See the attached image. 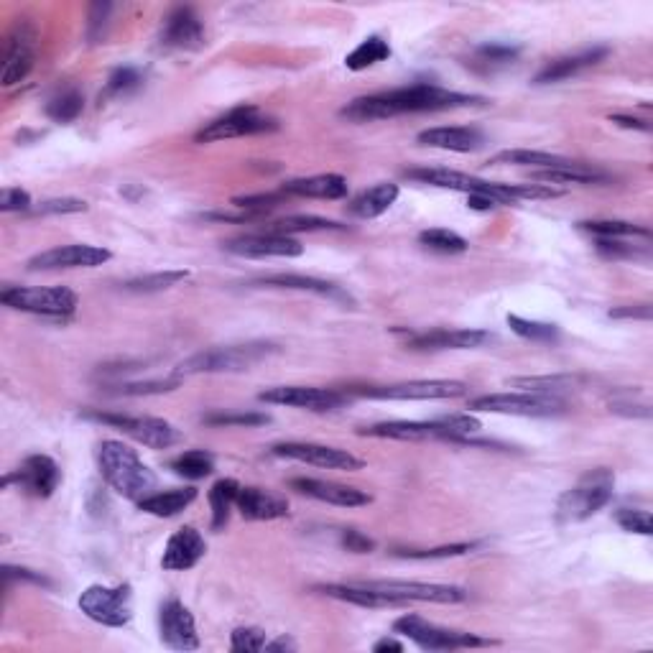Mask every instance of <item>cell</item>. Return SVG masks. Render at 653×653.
<instances>
[{"label": "cell", "instance_id": "obj_1", "mask_svg": "<svg viewBox=\"0 0 653 653\" xmlns=\"http://www.w3.org/2000/svg\"><path fill=\"white\" fill-rule=\"evenodd\" d=\"M480 103H483V97L467 95V92L444 90V87L429 85V82H419V85L398 87V90L358 97V100H353L347 108H342L340 115L347 120H353V123H370V120H386L396 118V115L442 113V110L470 108V105Z\"/></svg>", "mask_w": 653, "mask_h": 653}, {"label": "cell", "instance_id": "obj_2", "mask_svg": "<svg viewBox=\"0 0 653 653\" xmlns=\"http://www.w3.org/2000/svg\"><path fill=\"white\" fill-rule=\"evenodd\" d=\"M406 177L421 184H432L439 189H452V192L465 194H488L500 205L518 202V199H554L562 197V189H554L549 184H500L485 182L455 169H434V166H419V169H406Z\"/></svg>", "mask_w": 653, "mask_h": 653}, {"label": "cell", "instance_id": "obj_3", "mask_svg": "<svg viewBox=\"0 0 653 653\" xmlns=\"http://www.w3.org/2000/svg\"><path fill=\"white\" fill-rule=\"evenodd\" d=\"M97 465H100L105 483L128 500H143L146 495H151V490L159 483L156 472L138 457L136 449L118 442V439L100 442Z\"/></svg>", "mask_w": 653, "mask_h": 653}, {"label": "cell", "instance_id": "obj_4", "mask_svg": "<svg viewBox=\"0 0 653 653\" xmlns=\"http://www.w3.org/2000/svg\"><path fill=\"white\" fill-rule=\"evenodd\" d=\"M483 429L480 419L472 414H449L432 421H381L365 426L360 434L375 439H396V442H426V439H444V442H462Z\"/></svg>", "mask_w": 653, "mask_h": 653}, {"label": "cell", "instance_id": "obj_5", "mask_svg": "<svg viewBox=\"0 0 653 653\" xmlns=\"http://www.w3.org/2000/svg\"><path fill=\"white\" fill-rule=\"evenodd\" d=\"M615 495V475L608 467H595L580 477L574 488L564 490L557 503V518L562 523H580L608 506Z\"/></svg>", "mask_w": 653, "mask_h": 653}, {"label": "cell", "instance_id": "obj_6", "mask_svg": "<svg viewBox=\"0 0 653 653\" xmlns=\"http://www.w3.org/2000/svg\"><path fill=\"white\" fill-rule=\"evenodd\" d=\"M273 353H279V347L271 342H245V345H228V347H212V350H202V353L192 355L184 360L174 375L184 378V375H199V373H240V370H250L261 360L271 358Z\"/></svg>", "mask_w": 653, "mask_h": 653}, {"label": "cell", "instance_id": "obj_7", "mask_svg": "<svg viewBox=\"0 0 653 653\" xmlns=\"http://www.w3.org/2000/svg\"><path fill=\"white\" fill-rule=\"evenodd\" d=\"M0 301L18 312L49 319H69L80 307V296L67 286H11L3 289Z\"/></svg>", "mask_w": 653, "mask_h": 653}, {"label": "cell", "instance_id": "obj_8", "mask_svg": "<svg viewBox=\"0 0 653 653\" xmlns=\"http://www.w3.org/2000/svg\"><path fill=\"white\" fill-rule=\"evenodd\" d=\"M279 131V120L273 115L263 113L256 105H238V108L228 110L220 118L210 120L202 125L194 136L197 143H217L228 141V138H243V136H261V133Z\"/></svg>", "mask_w": 653, "mask_h": 653}, {"label": "cell", "instance_id": "obj_9", "mask_svg": "<svg viewBox=\"0 0 653 653\" xmlns=\"http://www.w3.org/2000/svg\"><path fill=\"white\" fill-rule=\"evenodd\" d=\"M393 631L398 636H406L414 641L416 646L424 651H457V648H480V646H495L490 638H480L475 633L449 631V628H439V625L429 623L421 615H404L393 623Z\"/></svg>", "mask_w": 653, "mask_h": 653}, {"label": "cell", "instance_id": "obj_10", "mask_svg": "<svg viewBox=\"0 0 653 653\" xmlns=\"http://www.w3.org/2000/svg\"><path fill=\"white\" fill-rule=\"evenodd\" d=\"M80 610L90 620L108 628H123L133 618L131 585H90L80 595Z\"/></svg>", "mask_w": 653, "mask_h": 653}, {"label": "cell", "instance_id": "obj_11", "mask_svg": "<svg viewBox=\"0 0 653 653\" xmlns=\"http://www.w3.org/2000/svg\"><path fill=\"white\" fill-rule=\"evenodd\" d=\"M378 595L388 597L393 608H404L409 602H437V605H457L470 597L460 585H437V582H406V580H373L363 582Z\"/></svg>", "mask_w": 653, "mask_h": 653}, {"label": "cell", "instance_id": "obj_12", "mask_svg": "<svg viewBox=\"0 0 653 653\" xmlns=\"http://www.w3.org/2000/svg\"><path fill=\"white\" fill-rule=\"evenodd\" d=\"M467 383L462 381H404L391 386H363L353 388L355 396L378 398V401H447V398L467 396Z\"/></svg>", "mask_w": 653, "mask_h": 653}, {"label": "cell", "instance_id": "obj_13", "mask_svg": "<svg viewBox=\"0 0 653 653\" xmlns=\"http://www.w3.org/2000/svg\"><path fill=\"white\" fill-rule=\"evenodd\" d=\"M472 411L506 416H559L567 411L564 398L539 396V393H490L470 401Z\"/></svg>", "mask_w": 653, "mask_h": 653}, {"label": "cell", "instance_id": "obj_14", "mask_svg": "<svg viewBox=\"0 0 653 653\" xmlns=\"http://www.w3.org/2000/svg\"><path fill=\"white\" fill-rule=\"evenodd\" d=\"M87 419H95L100 424H110L115 429H123L128 437L136 439L138 444L148 449H169L182 439L179 429L169 421L159 419V416H128V414H100V411H90L85 414Z\"/></svg>", "mask_w": 653, "mask_h": 653}, {"label": "cell", "instance_id": "obj_15", "mask_svg": "<svg viewBox=\"0 0 653 653\" xmlns=\"http://www.w3.org/2000/svg\"><path fill=\"white\" fill-rule=\"evenodd\" d=\"M36 41H39V34H36L34 23L29 18H18L6 41L3 77H0L3 87L21 85L29 77L36 62Z\"/></svg>", "mask_w": 653, "mask_h": 653}, {"label": "cell", "instance_id": "obj_16", "mask_svg": "<svg viewBox=\"0 0 653 653\" xmlns=\"http://www.w3.org/2000/svg\"><path fill=\"white\" fill-rule=\"evenodd\" d=\"M273 457L281 460H294V462H307V465L324 467V470H363V460L355 455H350L347 449L327 447V444H314V442H281L271 447Z\"/></svg>", "mask_w": 653, "mask_h": 653}, {"label": "cell", "instance_id": "obj_17", "mask_svg": "<svg viewBox=\"0 0 653 653\" xmlns=\"http://www.w3.org/2000/svg\"><path fill=\"white\" fill-rule=\"evenodd\" d=\"M263 404L289 406V409L307 411H335L347 404V393L335 388H314V386H276L268 388L258 396Z\"/></svg>", "mask_w": 653, "mask_h": 653}, {"label": "cell", "instance_id": "obj_18", "mask_svg": "<svg viewBox=\"0 0 653 653\" xmlns=\"http://www.w3.org/2000/svg\"><path fill=\"white\" fill-rule=\"evenodd\" d=\"M16 483L34 498H52L54 490L62 483V470L49 455H31L21 462V467L3 477V488Z\"/></svg>", "mask_w": 653, "mask_h": 653}, {"label": "cell", "instance_id": "obj_19", "mask_svg": "<svg viewBox=\"0 0 653 653\" xmlns=\"http://www.w3.org/2000/svg\"><path fill=\"white\" fill-rule=\"evenodd\" d=\"M113 258L108 248L100 245H59V248L44 250L39 256H34L29 261L31 271H62V268H95L103 266Z\"/></svg>", "mask_w": 653, "mask_h": 653}, {"label": "cell", "instance_id": "obj_20", "mask_svg": "<svg viewBox=\"0 0 653 653\" xmlns=\"http://www.w3.org/2000/svg\"><path fill=\"white\" fill-rule=\"evenodd\" d=\"M159 41L164 49L197 52V49L205 46V23H202L194 8L177 6L164 18Z\"/></svg>", "mask_w": 653, "mask_h": 653}, {"label": "cell", "instance_id": "obj_21", "mask_svg": "<svg viewBox=\"0 0 653 653\" xmlns=\"http://www.w3.org/2000/svg\"><path fill=\"white\" fill-rule=\"evenodd\" d=\"M396 332L404 335L406 347H411V350H475V347H483L485 342L493 340V335L485 330H449V327H434V330L424 332Z\"/></svg>", "mask_w": 653, "mask_h": 653}, {"label": "cell", "instance_id": "obj_22", "mask_svg": "<svg viewBox=\"0 0 653 653\" xmlns=\"http://www.w3.org/2000/svg\"><path fill=\"white\" fill-rule=\"evenodd\" d=\"M159 633L164 646L174 648V651H197L199 636L197 625H194V615L189 613L187 605L177 597L161 605L159 610Z\"/></svg>", "mask_w": 653, "mask_h": 653}, {"label": "cell", "instance_id": "obj_23", "mask_svg": "<svg viewBox=\"0 0 653 653\" xmlns=\"http://www.w3.org/2000/svg\"><path fill=\"white\" fill-rule=\"evenodd\" d=\"M222 248L243 258H299L304 253L299 240L291 235L279 233H258V235H240V238L222 243Z\"/></svg>", "mask_w": 653, "mask_h": 653}, {"label": "cell", "instance_id": "obj_24", "mask_svg": "<svg viewBox=\"0 0 653 653\" xmlns=\"http://www.w3.org/2000/svg\"><path fill=\"white\" fill-rule=\"evenodd\" d=\"M205 554H207L205 536L199 534L194 526H184V529L174 531L171 539L166 541L161 567H164L166 572H184V569L197 567Z\"/></svg>", "mask_w": 653, "mask_h": 653}, {"label": "cell", "instance_id": "obj_25", "mask_svg": "<svg viewBox=\"0 0 653 653\" xmlns=\"http://www.w3.org/2000/svg\"><path fill=\"white\" fill-rule=\"evenodd\" d=\"M289 485L291 490L307 495V498L322 500V503H332V506L342 508L368 506L370 500H373L368 493H363V490L340 483H327V480H317V477H294Z\"/></svg>", "mask_w": 653, "mask_h": 653}, {"label": "cell", "instance_id": "obj_26", "mask_svg": "<svg viewBox=\"0 0 653 653\" xmlns=\"http://www.w3.org/2000/svg\"><path fill=\"white\" fill-rule=\"evenodd\" d=\"M416 141L421 146L429 148H442V151H455V154H470V151H477L483 148L485 136L483 131L477 128H457V125H437V128H426V131L419 133Z\"/></svg>", "mask_w": 653, "mask_h": 653}, {"label": "cell", "instance_id": "obj_27", "mask_svg": "<svg viewBox=\"0 0 653 653\" xmlns=\"http://www.w3.org/2000/svg\"><path fill=\"white\" fill-rule=\"evenodd\" d=\"M610 49L608 46H592V49H585L580 54H569V57L551 59L549 64L541 67V72L536 74V85H554V82H562L574 77V74L585 72V69L595 67L602 59L608 57Z\"/></svg>", "mask_w": 653, "mask_h": 653}, {"label": "cell", "instance_id": "obj_28", "mask_svg": "<svg viewBox=\"0 0 653 653\" xmlns=\"http://www.w3.org/2000/svg\"><path fill=\"white\" fill-rule=\"evenodd\" d=\"M235 508L248 521H276L289 516V500L261 488H240Z\"/></svg>", "mask_w": 653, "mask_h": 653}, {"label": "cell", "instance_id": "obj_29", "mask_svg": "<svg viewBox=\"0 0 653 653\" xmlns=\"http://www.w3.org/2000/svg\"><path fill=\"white\" fill-rule=\"evenodd\" d=\"M286 197H309V199H342L350 192V184L340 174H317V177H304L286 182L281 187Z\"/></svg>", "mask_w": 653, "mask_h": 653}, {"label": "cell", "instance_id": "obj_30", "mask_svg": "<svg viewBox=\"0 0 653 653\" xmlns=\"http://www.w3.org/2000/svg\"><path fill=\"white\" fill-rule=\"evenodd\" d=\"M256 286H268V289H291V291H309V294L330 296L337 301H350V296L340 289V286L330 284V281L314 279V276H301V273H271V276H261L253 281Z\"/></svg>", "mask_w": 653, "mask_h": 653}, {"label": "cell", "instance_id": "obj_31", "mask_svg": "<svg viewBox=\"0 0 653 653\" xmlns=\"http://www.w3.org/2000/svg\"><path fill=\"white\" fill-rule=\"evenodd\" d=\"M531 179L541 184H602L608 182V174L595 166L577 164V161H567L562 166H554V169H539L531 171Z\"/></svg>", "mask_w": 653, "mask_h": 653}, {"label": "cell", "instance_id": "obj_32", "mask_svg": "<svg viewBox=\"0 0 653 653\" xmlns=\"http://www.w3.org/2000/svg\"><path fill=\"white\" fill-rule=\"evenodd\" d=\"M401 189L393 182L375 184V187L365 189L360 197H355L350 202V215L360 217V220H373V217H381L383 212H388L393 207V202L398 199Z\"/></svg>", "mask_w": 653, "mask_h": 653}, {"label": "cell", "instance_id": "obj_33", "mask_svg": "<svg viewBox=\"0 0 653 653\" xmlns=\"http://www.w3.org/2000/svg\"><path fill=\"white\" fill-rule=\"evenodd\" d=\"M197 500V488H174L164 490V493H151L143 500H138V508L143 513H151V516L159 518H171L182 513L184 508H189Z\"/></svg>", "mask_w": 653, "mask_h": 653}, {"label": "cell", "instance_id": "obj_34", "mask_svg": "<svg viewBox=\"0 0 653 653\" xmlns=\"http://www.w3.org/2000/svg\"><path fill=\"white\" fill-rule=\"evenodd\" d=\"M585 378L580 375H521V378H511L508 386L521 388L523 393H539V396H557L580 388Z\"/></svg>", "mask_w": 653, "mask_h": 653}, {"label": "cell", "instance_id": "obj_35", "mask_svg": "<svg viewBox=\"0 0 653 653\" xmlns=\"http://www.w3.org/2000/svg\"><path fill=\"white\" fill-rule=\"evenodd\" d=\"M518 54H521V49H518V46L495 44L493 41V44L477 46L467 64H470V67L480 74H493V72H498V69L511 67V64L518 59Z\"/></svg>", "mask_w": 653, "mask_h": 653}, {"label": "cell", "instance_id": "obj_36", "mask_svg": "<svg viewBox=\"0 0 653 653\" xmlns=\"http://www.w3.org/2000/svg\"><path fill=\"white\" fill-rule=\"evenodd\" d=\"M243 485L238 483V480H233V477H222V480H217L215 485H212L210 490V508H212V529L220 531L225 523L230 521V511L235 508V503H238V493Z\"/></svg>", "mask_w": 653, "mask_h": 653}, {"label": "cell", "instance_id": "obj_37", "mask_svg": "<svg viewBox=\"0 0 653 653\" xmlns=\"http://www.w3.org/2000/svg\"><path fill=\"white\" fill-rule=\"evenodd\" d=\"M569 159H562V156L546 154V151H529V148H516V151H500L490 159L493 166H526L531 171L539 169H554V166L567 164Z\"/></svg>", "mask_w": 653, "mask_h": 653}, {"label": "cell", "instance_id": "obj_38", "mask_svg": "<svg viewBox=\"0 0 653 653\" xmlns=\"http://www.w3.org/2000/svg\"><path fill=\"white\" fill-rule=\"evenodd\" d=\"M580 230L590 233L592 238H605V240H625V238H651V230L633 225L625 220H587L580 222Z\"/></svg>", "mask_w": 653, "mask_h": 653}, {"label": "cell", "instance_id": "obj_39", "mask_svg": "<svg viewBox=\"0 0 653 653\" xmlns=\"http://www.w3.org/2000/svg\"><path fill=\"white\" fill-rule=\"evenodd\" d=\"M391 57V46L381 36H368L365 41H360L353 52L345 57V67L353 72H363V69L375 67L378 62H386Z\"/></svg>", "mask_w": 653, "mask_h": 653}, {"label": "cell", "instance_id": "obj_40", "mask_svg": "<svg viewBox=\"0 0 653 653\" xmlns=\"http://www.w3.org/2000/svg\"><path fill=\"white\" fill-rule=\"evenodd\" d=\"M85 110V95H82L77 87H64L57 95L46 103V115L54 120V123H72L77 120Z\"/></svg>", "mask_w": 653, "mask_h": 653}, {"label": "cell", "instance_id": "obj_41", "mask_svg": "<svg viewBox=\"0 0 653 653\" xmlns=\"http://www.w3.org/2000/svg\"><path fill=\"white\" fill-rule=\"evenodd\" d=\"M169 467L177 475L187 477V480H202V477L212 475L215 470V457L205 449H189V452H182L179 457L169 462Z\"/></svg>", "mask_w": 653, "mask_h": 653}, {"label": "cell", "instance_id": "obj_42", "mask_svg": "<svg viewBox=\"0 0 653 653\" xmlns=\"http://www.w3.org/2000/svg\"><path fill=\"white\" fill-rule=\"evenodd\" d=\"M317 230H342L340 222L327 220L317 215H289L279 220L271 228V233L279 235H296V233H317Z\"/></svg>", "mask_w": 653, "mask_h": 653}, {"label": "cell", "instance_id": "obj_43", "mask_svg": "<svg viewBox=\"0 0 653 653\" xmlns=\"http://www.w3.org/2000/svg\"><path fill=\"white\" fill-rule=\"evenodd\" d=\"M419 243L426 250H434V253H442V256H455V253H465L467 250V240L457 235L455 230L447 228L424 230V233H419Z\"/></svg>", "mask_w": 653, "mask_h": 653}, {"label": "cell", "instance_id": "obj_44", "mask_svg": "<svg viewBox=\"0 0 653 653\" xmlns=\"http://www.w3.org/2000/svg\"><path fill=\"white\" fill-rule=\"evenodd\" d=\"M508 327L516 332L518 337L531 342H557L559 327L549 322H534V319H523L518 314H508Z\"/></svg>", "mask_w": 653, "mask_h": 653}, {"label": "cell", "instance_id": "obj_45", "mask_svg": "<svg viewBox=\"0 0 653 653\" xmlns=\"http://www.w3.org/2000/svg\"><path fill=\"white\" fill-rule=\"evenodd\" d=\"M189 276V271H159V273H148V276H138V279H131L125 284V291H133V294H154V291H164L177 286L179 281H184Z\"/></svg>", "mask_w": 653, "mask_h": 653}, {"label": "cell", "instance_id": "obj_46", "mask_svg": "<svg viewBox=\"0 0 653 653\" xmlns=\"http://www.w3.org/2000/svg\"><path fill=\"white\" fill-rule=\"evenodd\" d=\"M286 199L289 197H286L281 189H276V192L243 194V197H233V207L235 210H245V212H253V215L263 217V215H268L271 210H276L279 205H284Z\"/></svg>", "mask_w": 653, "mask_h": 653}, {"label": "cell", "instance_id": "obj_47", "mask_svg": "<svg viewBox=\"0 0 653 653\" xmlns=\"http://www.w3.org/2000/svg\"><path fill=\"white\" fill-rule=\"evenodd\" d=\"M141 82L143 77L136 67H118L108 77V85H105L103 97L105 100H110V97L131 95V92H136L138 87H141Z\"/></svg>", "mask_w": 653, "mask_h": 653}, {"label": "cell", "instance_id": "obj_48", "mask_svg": "<svg viewBox=\"0 0 653 653\" xmlns=\"http://www.w3.org/2000/svg\"><path fill=\"white\" fill-rule=\"evenodd\" d=\"M475 549V544H447V546H434V549H393V554L401 559H419V562H432V559H452V557H465L467 551Z\"/></svg>", "mask_w": 653, "mask_h": 653}, {"label": "cell", "instance_id": "obj_49", "mask_svg": "<svg viewBox=\"0 0 653 653\" xmlns=\"http://www.w3.org/2000/svg\"><path fill=\"white\" fill-rule=\"evenodd\" d=\"M202 421L210 426H261L271 419L266 414H253V411H217V414H207Z\"/></svg>", "mask_w": 653, "mask_h": 653}, {"label": "cell", "instance_id": "obj_50", "mask_svg": "<svg viewBox=\"0 0 653 653\" xmlns=\"http://www.w3.org/2000/svg\"><path fill=\"white\" fill-rule=\"evenodd\" d=\"M266 643V631H261V628H235L230 633V648L238 653L266 651Z\"/></svg>", "mask_w": 653, "mask_h": 653}, {"label": "cell", "instance_id": "obj_51", "mask_svg": "<svg viewBox=\"0 0 653 653\" xmlns=\"http://www.w3.org/2000/svg\"><path fill=\"white\" fill-rule=\"evenodd\" d=\"M610 411H613V414L643 416V419H648V416H651V404H648L646 396H643L641 401H636L633 391H618L615 396H610Z\"/></svg>", "mask_w": 653, "mask_h": 653}, {"label": "cell", "instance_id": "obj_52", "mask_svg": "<svg viewBox=\"0 0 653 653\" xmlns=\"http://www.w3.org/2000/svg\"><path fill=\"white\" fill-rule=\"evenodd\" d=\"M615 521L623 531H631V534H641V536H651V513L641 511V508H620L615 513Z\"/></svg>", "mask_w": 653, "mask_h": 653}, {"label": "cell", "instance_id": "obj_53", "mask_svg": "<svg viewBox=\"0 0 653 653\" xmlns=\"http://www.w3.org/2000/svg\"><path fill=\"white\" fill-rule=\"evenodd\" d=\"M595 248L600 256L613 258V261H623V258H648V250H638L636 245H628L623 243V240L595 238Z\"/></svg>", "mask_w": 653, "mask_h": 653}, {"label": "cell", "instance_id": "obj_54", "mask_svg": "<svg viewBox=\"0 0 653 653\" xmlns=\"http://www.w3.org/2000/svg\"><path fill=\"white\" fill-rule=\"evenodd\" d=\"M182 378L179 375H171L169 381H146V383H123L120 386V393L123 396H148V393H166L179 388Z\"/></svg>", "mask_w": 653, "mask_h": 653}, {"label": "cell", "instance_id": "obj_55", "mask_svg": "<svg viewBox=\"0 0 653 653\" xmlns=\"http://www.w3.org/2000/svg\"><path fill=\"white\" fill-rule=\"evenodd\" d=\"M74 212H87L85 199L62 197V199H46L41 202L36 215H74Z\"/></svg>", "mask_w": 653, "mask_h": 653}, {"label": "cell", "instance_id": "obj_56", "mask_svg": "<svg viewBox=\"0 0 653 653\" xmlns=\"http://www.w3.org/2000/svg\"><path fill=\"white\" fill-rule=\"evenodd\" d=\"M31 194L21 187H8L0 194V210L3 212H29L31 210Z\"/></svg>", "mask_w": 653, "mask_h": 653}, {"label": "cell", "instance_id": "obj_57", "mask_svg": "<svg viewBox=\"0 0 653 653\" xmlns=\"http://www.w3.org/2000/svg\"><path fill=\"white\" fill-rule=\"evenodd\" d=\"M110 11H113V6H110V3H95V6L90 8V21H87V39H90V41L103 39L105 26H108Z\"/></svg>", "mask_w": 653, "mask_h": 653}, {"label": "cell", "instance_id": "obj_58", "mask_svg": "<svg viewBox=\"0 0 653 653\" xmlns=\"http://www.w3.org/2000/svg\"><path fill=\"white\" fill-rule=\"evenodd\" d=\"M342 546H345L347 551H353V554H368V551L375 549V541L368 539L365 534H360V531L347 529L342 531Z\"/></svg>", "mask_w": 653, "mask_h": 653}, {"label": "cell", "instance_id": "obj_59", "mask_svg": "<svg viewBox=\"0 0 653 653\" xmlns=\"http://www.w3.org/2000/svg\"><path fill=\"white\" fill-rule=\"evenodd\" d=\"M3 577H6V582L11 585L13 580H21V582H34V585H49V580L46 577H41V574L31 572V569H16V567H6L3 569Z\"/></svg>", "mask_w": 653, "mask_h": 653}, {"label": "cell", "instance_id": "obj_60", "mask_svg": "<svg viewBox=\"0 0 653 653\" xmlns=\"http://www.w3.org/2000/svg\"><path fill=\"white\" fill-rule=\"evenodd\" d=\"M610 317L613 319H643V322H648V319H651V307H648V304L620 307V309H613V312H610Z\"/></svg>", "mask_w": 653, "mask_h": 653}, {"label": "cell", "instance_id": "obj_61", "mask_svg": "<svg viewBox=\"0 0 653 653\" xmlns=\"http://www.w3.org/2000/svg\"><path fill=\"white\" fill-rule=\"evenodd\" d=\"M467 205H470L472 210L490 212L495 210V207H500V202H495V199L488 197V194H467Z\"/></svg>", "mask_w": 653, "mask_h": 653}, {"label": "cell", "instance_id": "obj_62", "mask_svg": "<svg viewBox=\"0 0 653 653\" xmlns=\"http://www.w3.org/2000/svg\"><path fill=\"white\" fill-rule=\"evenodd\" d=\"M615 125H620V128H633V131H651V125H648V120H638V118H631V115H613Z\"/></svg>", "mask_w": 653, "mask_h": 653}, {"label": "cell", "instance_id": "obj_63", "mask_svg": "<svg viewBox=\"0 0 653 653\" xmlns=\"http://www.w3.org/2000/svg\"><path fill=\"white\" fill-rule=\"evenodd\" d=\"M404 643L401 641H396V638H381V641H375L373 643V651L375 653H401L404 651Z\"/></svg>", "mask_w": 653, "mask_h": 653}, {"label": "cell", "instance_id": "obj_64", "mask_svg": "<svg viewBox=\"0 0 653 653\" xmlns=\"http://www.w3.org/2000/svg\"><path fill=\"white\" fill-rule=\"evenodd\" d=\"M266 651H296V643L291 641V638L281 636V638H276V641H268Z\"/></svg>", "mask_w": 653, "mask_h": 653}]
</instances>
